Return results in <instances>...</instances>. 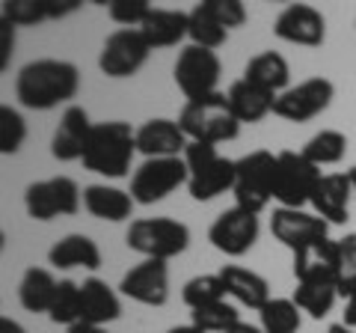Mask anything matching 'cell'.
Returning <instances> with one entry per match:
<instances>
[{
	"label": "cell",
	"instance_id": "obj_22",
	"mask_svg": "<svg viewBox=\"0 0 356 333\" xmlns=\"http://www.w3.org/2000/svg\"><path fill=\"white\" fill-rule=\"evenodd\" d=\"M48 265H54V268H60V271H72V268L98 271L102 268V250H98V244L89 235H83V232H72V235L60 238L48 250Z\"/></svg>",
	"mask_w": 356,
	"mask_h": 333
},
{
	"label": "cell",
	"instance_id": "obj_35",
	"mask_svg": "<svg viewBox=\"0 0 356 333\" xmlns=\"http://www.w3.org/2000/svg\"><path fill=\"white\" fill-rule=\"evenodd\" d=\"M238 321H241L238 307L229 304V301L211 304V307H202V309H191V325H196L205 333H226L232 325H238Z\"/></svg>",
	"mask_w": 356,
	"mask_h": 333
},
{
	"label": "cell",
	"instance_id": "obj_26",
	"mask_svg": "<svg viewBox=\"0 0 356 333\" xmlns=\"http://www.w3.org/2000/svg\"><path fill=\"white\" fill-rule=\"evenodd\" d=\"M229 104H232V114L238 116L241 125H255V122H261L273 114V104H276V95L261 90V86H255L250 81H235L229 86Z\"/></svg>",
	"mask_w": 356,
	"mask_h": 333
},
{
	"label": "cell",
	"instance_id": "obj_16",
	"mask_svg": "<svg viewBox=\"0 0 356 333\" xmlns=\"http://www.w3.org/2000/svg\"><path fill=\"white\" fill-rule=\"evenodd\" d=\"M270 232L282 247L297 253L300 247H306V244H312V241L327 238L330 224L324 217H318L315 212H306V208H273Z\"/></svg>",
	"mask_w": 356,
	"mask_h": 333
},
{
	"label": "cell",
	"instance_id": "obj_6",
	"mask_svg": "<svg viewBox=\"0 0 356 333\" xmlns=\"http://www.w3.org/2000/svg\"><path fill=\"white\" fill-rule=\"evenodd\" d=\"M276 187V152L252 149L235 164V206L247 208L252 215H261L273 199Z\"/></svg>",
	"mask_w": 356,
	"mask_h": 333
},
{
	"label": "cell",
	"instance_id": "obj_43",
	"mask_svg": "<svg viewBox=\"0 0 356 333\" xmlns=\"http://www.w3.org/2000/svg\"><path fill=\"white\" fill-rule=\"evenodd\" d=\"M344 325L356 330V292L344 297Z\"/></svg>",
	"mask_w": 356,
	"mask_h": 333
},
{
	"label": "cell",
	"instance_id": "obj_49",
	"mask_svg": "<svg viewBox=\"0 0 356 333\" xmlns=\"http://www.w3.org/2000/svg\"><path fill=\"white\" fill-rule=\"evenodd\" d=\"M348 176H350V185H353V199H356V164H353L350 170H348Z\"/></svg>",
	"mask_w": 356,
	"mask_h": 333
},
{
	"label": "cell",
	"instance_id": "obj_23",
	"mask_svg": "<svg viewBox=\"0 0 356 333\" xmlns=\"http://www.w3.org/2000/svg\"><path fill=\"white\" fill-rule=\"evenodd\" d=\"M134 196L131 191H122L113 185H86L83 187V208L98 220L107 224H122L134 215Z\"/></svg>",
	"mask_w": 356,
	"mask_h": 333
},
{
	"label": "cell",
	"instance_id": "obj_48",
	"mask_svg": "<svg viewBox=\"0 0 356 333\" xmlns=\"http://www.w3.org/2000/svg\"><path fill=\"white\" fill-rule=\"evenodd\" d=\"M327 333H356V330H353V327H348L344 321H339V325H330V327H327Z\"/></svg>",
	"mask_w": 356,
	"mask_h": 333
},
{
	"label": "cell",
	"instance_id": "obj_38",
	"mask_svg": "<svg viewBox=\"0 0 356 333\" xmlns=\"http://www.w3.org/2000/svg\"><path fill=\"white\" fill-rule=\"evenodd\" d=\"M356 292V232L339 238V295L348 297Z\"/></svg>",
	"mask_w": 356,
	"mask_h": 333
},
{
	"label": "cell",
	"instance_id": "obj_8",
	"mask_svg": "<svg viewBox=\"0 0 356 333\" xmlns=\"http://www.w3.org/2000/svg\"><path fill=\"white\" fill-rule=\"evenodd\" d=\"M220 75H222V63L217 57V51H208L199 45H184L172 65V81L184 93L187 102L220 93L217 90Z\"/></svg>",
	"mask_w": 356,
	"mask_h": 333
},
{
	"label": "cell",
	"instance_id": "obj_42",
	"mask_svg": "<svg viewBox=\"0 0 356 333\" xmlns=\"http://www.w3.org/2000/svg\"><path fill=\"white\" fill-rule=\"evenodd\" d=\"M77 6H81V0H44V13H48V21H57V18L72 15Z\"/></svg>",
	"mask_w": 356,
	"mask_h": 333
},
{
	"label": "cell",
	"instance_id": "obj_10",
	"mask_svg": "<svg viewBox=\"0 0 356 333\" xmlns=\"http://www.w3.org/2000/svg\"><path fill=\"white\" fill-rule=\"evenodd\" d=\"M184 158H146L131 176V196L137 206H154L187 185Z\"/></svg>",
	"mask_w": 356,
	"mask_h": 333
},
{
	"label": "cell",
	"instance_id": "obj_17",
	"mask_svg": "<svg viewBox=\"0 0 356 333\" xmlns=\"http://www.w3.org/2000/svg\"><path fill=\"white\" fill-rule=\"evenodd\" d=\"M294 256V280L297 283H336L339 286V241L318 238L300 247Z\"/></svg>",
	"mask_w": 356,
	"mask_h": 333
},
{
	"label": "cell",
	"instance_id": "obj_41",
	"mask_svg": "<svg viewBox=\"0 0 356 333\" xmlns=\"http://www.w3.org/2000/svg\"><path fill=\"white\" fill-rule=\"evenodd\" d=\"M13 54H15V27L0 18V72L9 69Z\"/></svg>",
	"mask_w": 356,
	"mask_h": 333
},
{
	"label": "cell",
	"instance_id": "obj_11",
	"mask_svg": "<svg viewBox=\"0 0 356 333\" xmlns=\"http://www.w3.org/2000/svg\"><path fill=\"white\" fill-rule=\"evenodd\" d=\"M152 48L146 36L134 27H119L104 39L102 54H98V69L102 75L122 81V77H134L143 65L149 63Z\"/></svg>",
	"mask_w": 356,
	"mask_h": 333
},
{
	"label": "cell",
	"instance_id": "obj_21",
	"mask_svg": "<svg viewBox=\"0 0 356 333\" xmlns=\"http://www.w3.org/2000/svg\"><path fill=\"white\" fill-rule=\"evenodd\" d=\"M119 316H122V301H119L116 288H110L98 277H89V280L81 283V321L83 325L107 327Z\"/></svg>",
	"mask_w": 356,
	"mask_h": 333
},
{
	"label": "cell",
	"instance_id": "obj_13",
	"mask_svg": "<svg viewBox=\"0 0 356 333\" xmlns=\"http://www.w3.org/2000/svg\"><path fill=\"white\" fill-rule=\"evenodd\" d=\"M259 232H261L259 215L247 212V208L232 206L222 215H217V220L211 224L208 241L214 244V250H220L222 256L241 259V256H247V253L255 247V241H259Z\"/></svg>",
	"mask_w": 356,
	"mask_h": 333
},
{
	"label": "cell",
	"instance_id": "obj_9",
	"mask_svg": "<svg viewBox=\"0 0 356 333\" xmlns=\"http://www.w3.org/2000/svg\"><path fill=\"white\" fill-rule=\"evenodd\" d=\"M83 203V191L77 187L69 176H54V179L30 182L24 191V208L33 220L48 224L54 217H69L77 215V208Z\"/></svg>",
	"mask_w": 356,
	"mask_h": 333
},
{
	"label": "cell",
	"instance_id": "obj_29",
	"mask_svg": "<svg viewBox=\"0 0 356 333\" xmlns=\"http://www.w3.org/2000/svg\"><path fill=\"white\" fill-rule=\"evenodd\" d=\"M187 15H191V30H187V39H191V45L208 48V51H217V48L226 45L229 30L214 18V13L208 9L205 0H199V3Z\"/></svg>",
	"mask_w": 356,
	"mask_h": 333
},
{
	"label": "cell",
	"instance_id": "obj_28",
	"mask_svg": "<svg viewBox=\"0 0 356 333\" xmlns=\"http://www.w3.org/2000/svg\"><path fill=\"white\" fill-rule=\"evenodd\" d=\"M60 280L54 277L48 268H27L21 274L18 283V304L27 309V313H51L54 295H57Z\"/></svg>",
	"mask_w": 356,
	"mask_h": 333
},
{
	"label": "cell",
	"instance_id": "obj_36",
	"mask_svg": "<svg viewBox=\"0 0 356 333\" xmlns=\"http://www.w3.org/2000/svg\"><path fill=\"white\" fill-rule=\"evenodd\" d=\"M27 140V122L13 104H0V155H15Z\"/></svg>",
	"mask_w": 356,
	"mask_h": 333
},
{
	"label": "cell",
	"instance_id": "obj_4",
	"mask_svg": "<svg viewBox=\"0 0 356 333\" xmlns=\"http://www.w3.org/2000/svg\"><path fill=\"white\" fill-rule=\"evenodd\" d=\"M125 244L143 259L170 262L191 247V226L175 217H137L125 232Z\"/></svg>",
	"mask_w": 356,
	"mask_h": 333
},
{
	"label": "cell",
	"instance_id": "obj_33",
	"mask_svg": "<svg viewBox=\"0 0 356 333\" xmlns=\"http://www.w3.org/2000/svg\"><path fill=\"white\" fill-rule=\"evenodd\" d=\"M226 297L229 295H226V286H222L220 274H196L181 288V301L191 309H202V307H211V304H220V301H226Z\"/></svg>",
	"mask_w": 356,
	"mask_h": 333
},
{
	"label": "cell",
	"instance_id": "obj_31",
	"mask_svg": "<svg viewBox=\"0 0 356 333\" xmlns=\"http://www.w3.org/2000/svg\"><path fill=\"white\" fill-rule=\"evenodd\" d=\"M303 325V313L291 297H270L259 309V327L264 333H297Z\"/></svg>",
	"mask_w": 356,
	"mask_h": 333
},
{
	"label": "cell",
	"instance_id": "obj_24",
	"mask_svg": "<svg viewBox=\"0 0 356 333\" xmlns=\"http://www.w3.org/2000/svg\"><path fill=\"white\" fill-rule=\"evenodd\" d=\"M187 30H191V15L181 13V9H158L154 6L149 18L143 21L140 33L146 36L149 48H175L178 42L187 39Z\"/></svg>",
	"mask_w": 356,
	"mask_h": 333
},
{
	"label": "cell",
	"instance_id": "obj_34",
	"mask_svg": "<svg viewBox=\"0 0 356 333\" xmlns=\"http://www.w3.org/2000/svg\"><path fill=\"white\" fill-rule=\"evenodd\" d=\"M48 318L54 321V325H63L65 330L81 321V283H74V280H60Z\"/></svg>",
	"mask_w": 356,
	"mask_h": 333
},
{
	"label": "cell",
	"instance_id": "obj_47",
	"mask_svg": "<svg viewBox=\"0 0 356 333\" xmlns=\"http://www.w3.org/2000/svg\"><path fill=\"white\" fill-rule=\"evenodd\" d=\"M163 333H205V330H199L196 325H175V327L163 330Z\"/></svg>",
	"mask_w": 356,
	"mask_h": 333
},
{
	"label": "cell",
	"instance_id": "obj_32",
	"mask_svg": "<svg viewBox=\"0 0 356 333\" xmlns=\"http://www.w3.org/2000/svg\"><path fill=\"white\" fill-rule=\"evenodd\" d=\"M300 152L315 166H332V164L344 161V155H348V137L336 128H321L318 134H312L306 140V146Z\"/></svg>",
	"mask_w": 356,
	"mask_h": 333
},
{
	"label": "cell",
	"instance_id": "obj_1",
	"mask_svg": "<svg viewBox=\"0 0 356 333\" xmlns=\"http://www.w3.org/2000/svg\"><path fill=\"white\" fill-rule=\"evenodd\" d=\"M81 90V72L69 60L39 57L15 75V98L27 110H54L69 104Z\"/></svg>",
	"mask_w": 356,
	"mask_h": 333
},
{
	"label": "cell",
	"instance_id": "obj_39",
	"mask_svg": "<svg viewBox=\"0 0 356 333\" xmlns=\"http://www.w3.org/2000/svg\"><path fill=\"white\" fill-rule=\"evenodd\" d=\"M152 9H154V6L149 3V0H110V3H107L110 18H113L116 24L134 27V30L143 27V21L149 18Z\"/></svg>",
	"mask_w": 356,
	"mask_h": 333
},
{
	"label": "cell",
	"instance_id": "obj_18",
	"mask_svg": "<svg viewBox=\"0 0 356 333\" xmlns=\"http://www.w3.org/2000/svg\"><path fill=\"white\" fill-rule=\"evenodd\" d=\"M187 146H191V140L178 125V119L158 116L146 119L137 128V152L146 158H184Z\"/></svg>",
	"mask_w": 356,
	"mask_h": 333
},
{
	"label": "cell",
	"instance_id": "obj_19",
	"mask_svg": "<svg viewBox=\"0 0 356 333\" xmlns=\"http://www.w3.org/2000/svg\"><path fill=\"white\" fill-rule=\"evenodd\" d=\"M92 125L89 122V114L81 104H69L60 116V125L54 128V137H51V155L63 164L69 161H81L83 152H86V143L89 134H92Z\"/></svg>",
	"mask_w": 356,
	"mask_h": 333
},
{
	"label": "cell",
	"instance_id": "obj_30",
	"mask_svg": "<svg viewBox=\"0 0 356 333\" xmlns=\"http://www.w3.org/2000/svg\"><path fill=\"white\" fill-rule=\"evenodd\" d=\"M336 283H297L291 301L300 307V313H309L312 318H327L339 301Z\"/></svg>",
	"mask_w": 356,
	"mask_h": 333
},
{
	"label": "cell",
	"instance_id": "obj_3",
	"mask_svg": "<svg viewBox=\"0 0 356 333\" xmlns=\"http://www.w3.org/2000/svg\"><path fill=\"white\" fill-rule=\"evenodd\" d=\"M178 125L184 128V134L191 143H229L241 134V122L232 114V104L226 93H214L205 98H193L184 102L181 114H178Z\"/></svg>",
	"mask_w": 356,
	"mask_h": 333
},
{
	"label": "cell",
	"instance_id": "obj_12",
	"mask_svg": "<svg viewBox=\"0 0 356 333\" xmlns=\"http://www.w3.org/2000/svg\"><path fill=\"white\" fill-rule=\"evenodd\" d=\"M332 98H336V84L324 75H315L276 95L273 116H280L285 122H309L324 114L332 104Z\"/></svg>",
	"mask_w": 356,
	"mask_h": 333
},
{
	"label": "cell",
	"instance_id": "obj_40",
	"mask_svg": "<svg viewBox=\"0 0 356 333\" xmlns=\"http://www.w3.org/2000/svg\"><path fill=\"white\" fill-rule=\"evenodd\" d=\"M205 3L226 30H238V27L247 24V18H250L243 0H205Z\"/></svg>",
	"mask_w": 356,
	"mask_h": 333
},
{
	"label": "cell",
	"instance_id": "obj_45",
	"mask_svg": "<svg viewBox=\"0 0 356 333\" xmlns=\"http://www.w3.org/2000/svg\"><path fill=\"white\" fill-rule=\"evenodd\" d=\"M69 333H110V330L102 325H83V321H77V325L69 327Z\"/></svg>",
	"mask_w": 356,
	"mask_h": 333
},
{
	"label": "cell",
	"instance_id": "obj_46",
	"mask_svg": "<svg viewBox=\"0 0 356 333\" xmlns=\"http://www.w3.org/2000/svg\"><path fill=\"white\" fill-rule=\"evenodd\" d=\"M226 333H264L259 325H250V321H238V325H232Z\"/></svg>",
	"mask_w": 356,
	"mask_h": 333
},
{
	"label": "cell",
	"instance_id": "obj_5",
	"mask_svg": "<svg viewBox=\"0 0 356 333\" xmlns=\"http://www.w3.org/2000/svg\"><path fill=\"white\" fill-rule=\"evenodd\" d=\"M184 164H187V191L196 203H208L217 199L220 194H226L235 187V164L220 155L217 146L211 143H191L184 152Z\"/></svg>",
	"mask_w": 356,
	"mask_h": 333
},
{
	"label": "cell",
	"instance_id": "obj_20",
	"mask_svg": "<svg viewBox=\"0 0 356 333\" xmlns=\"http://www.w3.org/2000/svg\"><path fill=\"white\" fill-rule=\"evenodd\" d=\"M350 203H353V185L348 173H324L312 196V212L324 217L330 226L348 224L350 220Z\"/></svg>",
	"mask_w": 356,
	"mask_h": 333
},
{
	"label": "cell",
	"instance_id": "obj_2",
	"mask_svg": "<svg viewBox=\"0 0 356 333\" xmlns=\"http://www.w3.org/2000/svg\"><path fill=\"white\" fill-rule=\"evenodd\" d=\"M137 155V128H131L122 119L95 122L83 152V170L98 173L104 179H122L131 170V161Z\"/></svg>",
	"mask_w": 356,
	"mask_h": 333
},
{
	"label": "cell",
	"instance_id": "obj_37",
	"mask_svg": "<svg viewBox=\"0 0 356 333\" xmlns=\"http://www.w3.org/2000/svg\"><path fill=\"white\" fill-rule=\"evenodd\" d=\"M0 18L13 27H33L48 21V13H44V0H3Z\"/></svg>",
	"mask_w": 356,
	"mask_h": 333
},
{
	"label": "cell",
	"instance_id": "obj_7",
	"mask_svg": "<svg viewBox=\"0 0 356 333\" xmlns=\"http://www.w3.org/2000/svg\"><path fill=\"white\" fill-rule=\"evenodd\" d=\"M321 166H315L303 152L282 149L276 152V187L273 199L280 208H306L312 206L315 187L321 182Z\"/></svg>",
	"mask_w": 356,
	"mask_h": 333
},
{
	"label": "cell",
	"instance_id": "obj_14",
	"mask_svg": "<svg viewBox=\"0 0 356 333\" xmlns=\"http://www.w3.org/2000/svg\"><path fill=\"white\" fill-rule=\"evenodd\" d=\"M119 295L143 307H163L170 301V265L161 259H143L131 271H125Z\"/></svg>",
	"mask_w": 356,
	"mask_h": 333
},
{
	"label": "cell",
	"instance_id": "obj_27",
	"mask_svg": "<svg viewBox=\"0 0 356 333\" xmlns=\"http://www.w3.org/2000/svg\"><path fill=\"white\" fill-rule=\"evenodd\" d=\"M243 81L280 95L291 86V65H288V60L280 51H261L255 57H250V63L243 65Z\"/></svg>",
	"mask_w": 356,
	"mask_h": 333
},
{
	"label": "cell",
	"instance_id": "obj_44",
	"mask_svg": "<svg viewBox=\"0 0 356 333\" xmlns=\"http://www.w3.org/2000/svg\"><path fill=\"white\" fill-rule=\"evenodd\" d=\"M0 333H27V330L21 327L15 318H9V316H0Z\"/></svg>",
	"mask_w": 356,
	"mask_h": 333
},
{
	"label": "cell",
	"instance_id": "obj_25",
	"mask_svg": "<svg viewBox=\"0 0 356 333\" xmlns=\"http://www.w3.org/2000/svg\"><path fill=\"white\" fill-rule=\"evenodd\" d=\"M217 274H220L222 286H226V295L235 297L241 307L261 309L267 301H270V286H267V280L261 274L241 268V265H222Z\"/></svg>",
	"mask_w": 356,
	"mask_h": 333
},
{
	"label": "cell",
	"instance_id": "obj_15",
	"mask_svg": "<svg viewBox=\"0 0 356 333\" xmlns=\"http://www.w3.org/2000/svg\"><path fill=\"white\" fill-rule=\"evenodd\" d=\"M273 36L288 42V45L318 48L327 39V18L318 6L309 3H291L285 6L273 21Z\"/></svg>",
	"mask_w": 356,
	"mask_h": 333
}]
</instances>
